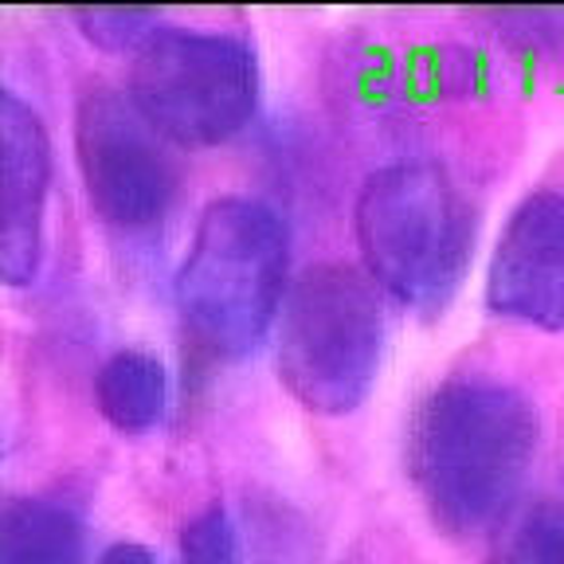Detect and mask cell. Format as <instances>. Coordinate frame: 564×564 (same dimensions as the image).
Masks as SVG:
<instances>
[{
  "mask_svg": "<svg viewBox=\"0 0 564 564\" xmlns=\"http://www.w3.org/2000/svg\"><path fill=\"white\" fill-rule=\"evenodd\" d=\"M130 98L145 122L181 150L220 145L256 115V52L239 35L158 28L133 55Z\"/></svg>",
  "mask_w": 564,
  "mask_h": 564,
  "instance_id": "5",
  "label": "cell"
},
{
  "mask_svg": "<svg viewBox=\"0 0 564 564\" xmlns=\"http://www.w3.org/2000/svg\"><path fill=\"white\" fill-rule=\"evenodd\" d=\"M486 306L533 329H564V193L541 188L513 208L486 271Z\"/></svg>",
  "mask_w": 564,
  "mask_h": 564,
  "instance_id": "7",
  "label": "cell"
},
{
  "mask_svg": "<svg viewBox=\"0 0 564 564\" xmlns=\"http://www.w3.org/2000/svg\"><path fill=\"white\" fill-rule=\"evenodd\" d=\"M365 271L400 306L435 314L455 299L475 247L467 196L432 161H392L357 196Z\"/></svg>",
  "mask_w": 564,
  "mask_h": 564,
  "instance_id": "3",
  "label": "cell"
},
{
  "mask_svg": "<svg viewBox=\"0 0 564 564\" xmlns=\"http://www.w3.org/2000/svg\"><path fill=\"white\" fill-rule=\"evenodd\" d=\"M494 564H564V510L541 506L506 533Z\"/></svg>",
  "mask_w": 564,
  "mask_h": 564,
  "instance_id": "11",
  "label": "cell"
},
{
  "mask_svg": "<svg viewBox=\"0 0 564 564\" xmlns=\"http://www.w3.org/2000/svg\"><path fill=\"white\" fill-rule=\"evenodd\" d=\"M0 564H87L75 510L47 498H12L0 513Z\"/></svg>",
  "mask_w": 564,
  "mask_h": 564,
  "instance_id": "9",
  "label": "cell"
},
{
  "mask_svg": "<svg viewBox=\"0 0 564 564\" xmlns=\"http://www.w3.org/2000/svg\"><path fill=\"white\" fill-rule=\"evenodd\" d=\"M169 377L165 365L145 349H118L95 377V404L110 427L145 435L165 415Z\"/></svg>",
  "mask_w": 564,
  "mask_h": 564,
  "instance_id": "10",
  "label": "cell"
},
{
  "mask_svg": "<svg viewBox=\"0 0 564 564\" xmlns=\"http://www.w3.org/2000/svg\"><path fill=\"white\" fill-rule=\"evenodd\" d=\"M291 236L279 212L251 196H220L200 212L176 271V310L216 361L247 357L271 329L286 291Z\"/></svg>",
  "mask_w": 564,
  "mask_h": 564,
  "instance_id": "2",
  "label": "cell"
},
{
  "mask_svg": "<svg viewBox=\"0 0 564 564\" xmlns=\"http://www.w3.org/2000/svg\"><path fill=\"white\" fill-rule=\"evenodd\" d=\"M541 420L521 388L494 377H451L420 400L408 427V475L447 538H478L521 494Z\"/></svg>",
  "mask_w": 564,
  "mask_h": 564,
  "instance_id": "1",
  "label": "cell"
},
{
  "mask_svg": "<svg viewBox=\"0 0 564 564\" xmlns=\"http://www.w3.org/2000/svg\"><path fill=\"white\" fill-rule=\"evenodd\" d=\"M75 161L90 208L110 228L145 231L169 216L181 169L165 138L145 122L130 95L90 87L75 110Z\"/></svg>",
  "mask_w": 564,
  "mask_h": 564,
  "instance_id": "6",
  "label": "cell"
},
{
  "mask_svg": "<svg viewBox=\"0 0 564 564\" xmlns=\"http://www.w3.org/2000/svg\"><path fill=\"white\" fill-rule=\"evenodd\" d=\"M384 357V306L369 274L317 263L282 302L279 380L314 415H349L377 384Z\"/></svg>",
  "mask_w": 564,
  "mask_h": 564,
  "instance_id": "4",
  "label": "cell"
},
{
  "mask_svg": "<svg viewBox=\"0 0 564 564\" xmlns=\"http://www.w3.org/2000/svg\"><path fill=\"white\" fill-rule=\"evenodd\" d=\"M70 20L83 28L90 44L106 47V52L141 47L161 28V17L150 9H75Z\"/></svg>",
  "mask_w": 564,
  "mask_h": 564,
  "instance_id": "12",
  "label": "cell"
},
{
  "mask_svg": "<svg viewBox=\"0 0 564 564\" xmlns=\"http://www.w3.org/2000/svg\"><path fill=\"white\" fill-rule=\"evenodd\" d=\"M98 564H158V561H153L150 549L138 545V541H115L110 549H102Z\"/></svg>",
  "mask_w": 564,
  "mask_h": 564,
  "instance_id": "14",
  "label": "cell"
},
{
  "mask_svg": "<svg viewBox=\"0 0 564 564\" xmlns=\"http://www.w3.org/2000/svg\"><path fill=\"white\" fill-rule=\"evenodd\" d=\"M181 564H239V545L224 506H204L181 529Z\"/></svg>",
  "mask_w": 564,
  "mask_h": 564,
  "instance_id": "13",
  "label": "cell"
},
{
  "mask_svg": "<svg viewBox=\"0 0 564 564\" xmlns=\"http://www.w3.org/2000/svg\"><path fill=\"white\" fill-rule=\"evenodd\" d=\"M0 274L9 286H28L44 263L52 138L17 90L0 95Z\"/></svg>",
  "mask_w": 564,
  "mask_h": 564,
  "instance_id": "8",
  "label": "cell"
}]
</instances>
